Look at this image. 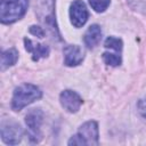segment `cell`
Wrapping results in <instances>:
<instances>
[{"mask_svg": "<svg viewBox=\"0 0 146 146\" xmlns=\"http://www.w3.org/2000/svg\"><path fill=\"white\" fill-rule=\"evenodd\" d=\"M41 96L42 92L36 86L31 83H24L15 89L11 100V107L14 111H21L23 107L41 98Z\"/></svg>", "mask_w": 146, "mask_h": 146, "instance_id": "6da1fadb", "label": "cell"}, {"mask_svg": "<svg viewBox=\"0 0 146 146\" xmlns=\"http://www.w3.org/2000/svg\"><path fill=\"white\" fill-rule=\"evenodd\" d=\"M29 0H1L0 21L3 24H11L24 16Z\"/></svg>", "mask_w": 146, "mask_h": 146, "instance_id": "7a4b0ae2", "label": "cell"}, {"mask_svg": "<svg viewBox=\"0 0 146 146\" xmlns=\"http://www.w3.org/2000/svg\"><path fill=\"white\" fill-rule=\"evenodd\" d=\"M98 124L95 121H88L83 123L76 135L70 140L68 145H98Z\"/></svg>", "mask_w": 146, "mask_h": 146, "instance_id": "3957f363", "label": "cell"}, {"mask_svg": "<svg viewBox=\"0 0 146 146\" xmlns=\"http://www.w3.org/2000/svg\"><path fill=\"white\" fill-rule=\"evenodd\" d=\"M43 114L40 108H33L25 117V123L29 129V138L31 143H39L41 139V131L40 127L42 124Z\"/></svg>", "mask_w": 146, "mask_h": 146, "instance_id": "277c9868", "label": "cell"}, {"mask_svg": "<svg viewBox=\"0 0 146 146\" xmlns=\"http://www.w3.org/2000/svg\"><path fill=\"white\" fill-rule=\"evenodd\" d=\"M23 137V130L17 123H1V139L7 145H16Z\"/></svg>", "mask_w": 146, "mask_h": 146, "instance_id": "5b68a950", "label": "cell"}, {"mask_svg": "<svg viewBox=\"0 0 146 146\" xmlns=\"http://www.w3.org/2000/svg\"><path fill=\"white\" fill-rule=\"evenodd\" d=\"M71 22L75 27H81L88 19V10L82 0H74L70 8Z\"/></svg>", "mask_w": 146, "mask_h": 146, "instance_id": "8992f818", "label": "cell"}, {"mask_svg": "<svg viewBox=\"0 0 146 146\" xmlns=\"http://www.w3.org/2000/svg\"><path fill=\"white\" fill-rule=\"evenodd\" d=\"M59 100L64 110L70 113L78 112L80 106L82 105V98L72 90H64L59 96Z\"/></svg>", "mask_w": 146, "mask_h": 146, "instance_id": "52a82bcc", "label": "cell"}, {"mask_svg": "<svg viewBox=\"0 0 146 146\" xmlns=\"http://www.w3.org/2000/svg\"><path fill=\"white\" fill-rule=\"evenodd\" d=\"M64 64L67 66H76L83 59V52L79 46L68 44L64 48Z\"/></svg>", "mask_w": 146, "mask_h": 146, "instance_id": "ba28073f", "label": "cell"}, {"mask_svg": "<svg viewBox=\"0 0 146 146\" xmlns=\"http://www.w3.org/2000/svg\"><path fill=\"white\" fill-rule=\"evenodd\" d=\"M24 44H25V49L32 54V59L34 62L39 60L40 58H46L49 55V47L46 44H41V43H33L30 39L25 38L24 39Z\"/></svg>", "mask_w": 146, "mask_h": 146, "instance_id": "9c48e42d", "label": "cell"}, {"mask_svg": "<svg viewBox=\"0 0 146 146\" xmlns=\"http://www.w3.org/2000/svg\"><path fill=\"white\" fill-rule=\"evenodd\" d=\"M102 39V30L100 26L97 24H92L89 26L87 32L84 33V43L88 48H94L96 47Z\"/></svg>", "mask_w": 146, "mask_h": 146, "instance_id": "30bf717a", "label": "cell"}, {"mask_svg": "<svg viewBox=\"0 0 146 146\" xmlns=\"http://www.w3.org/2000/svg\"><path fill=\"white\" fill-rule=\"evenodd\" d=\"M18 58V52L15 48H10L1 54V70H6L9 66H13L16 64Z\"/></svg>", "mask_w": 146, "mask_h": 146, "instance_id": "8fae6325", "label": "cell"}, {"mask_svg": "<svg viewBox=\"0 0 146 146\" xmlns=\"http://www.w3.org/2000/svg\"><path fill=\"white\" fill-rule=\"evenodd\" d=\"M104 46H105V48H110V49L115 50L116 52H121L123 43H122V40L119 39V38H115V36H108V38L105 40Z\"/></svg>", "mask_w": 146, "mask_h": 146, "instance_id": "7c38bea8", "label": "cell"}, {"mask_svg": "<svg viewBox=\"0 0 146 146\" xmlns=\"http://www.w3.org/2000/svg\"><path fill=\"white\" fill-rule=\"evenodd\" d=\"M103 60L111 66H117L121 64V56L119 54H112V52H104L103 54Z\"/></svg>", "mask_w": 146, "mask_h": 146, "instance_id": "4fadbf2b", "label": "cell"}, {"mask_svg": "<svg viewBox=\"0 0 146 146\" xmlns=\"http://www.w3.org/2000/svg\"><path fill=\"white\" fill-rule=\"evenodd\" d=\"M111 0H89L91 8L97 13H103L110 6Z\"/></svg>", "mask_w": 146, "mask_h": 146, "instance_id": "5bb4252c", "label": "cell"}, {"mask_svg": "<svg viewBox=\"0 0 146 146\" xmlns=\"http://www.w3.org/2000/svg\"><path fill=\"white\" fill-rule=\"evenodd\" d=\"M30 33L35 35V36H38V38H43V35H44V31L42 30V27L35 26V25H32L30 27Z\"/></svg>", "mask_w": 146, "mask_h": 146, "instance_id": "9a60e30c", "label": "cell"}, {"mask_svg": "<svg viewBox=\"0 0 146 146\" xmlns=\"http://www.w3.org/2000/svg\"><path fill=\"white\" fill-rule=\"evenodd\" d=\"M138 110H139L140 114L144 117H146V98L145 99H140L138 102Z\"/></svg>", "mask_w": 146, "mask_h": 146, "instance_id": "2e32d148", "label": "cell"}]
</instances>
